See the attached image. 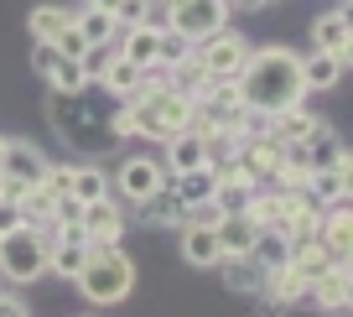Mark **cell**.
<instances>
[{
  "label": "cell",
  "mask_w": 353,
  "mask_h": 317,
  "mask_svg": "<svg viewBox=\"0 0 353 317\" xmlns=\"http://www.w3.org/2000/svg\"><path fill=\"white\" fill-rule=\"evenodd\" d=\"M286 265H291V271H296L301 276V281H317V276L322 271H327V265H338V260H332V255L327 250H322V244L317 240H312V244H291V255H286Z\"/></svg>",
  "instance_id": "cell-28"
},
{
  "label": "cell",
  "mask_w": 353,
  "mask_h": 317,
  "mask_svg": "<svg viewBox=\"0 0 353 317\" xmlns=\"http://www.w3.org/2000/svg\"><path fill=\"white\" fill-rule=\"evenodd\" d=\"M68 198H78V203H99V198H110V172L94 162H78L73 177H68Z\"/></svg>",
  "instance_id": "cell-25"
},
{
  "label": "cell",
  "mask_w": 353,
  "mask_h": 317,
  "mask_svg": "<svg viewBox=\"0 0 353 317\" xmlns=\"http://www.w3.org/2000/svg\"><path fill=\"white\" fill-rule=\"evenodd\" d=\"M161 166H166V177L208 166V141H203V131H182V135H172V141H166V151H161Z\"/></svg>",
  "instance_id": "cell-13"
},
{
  "label": "cell",
  "mask_w": 353,
  "mask_h": 317,
  "mask_svg": "<svg viewBox=\"0 0 353 317\" xmlns=\"http://www.w3.org/2000/svg\"><path fill=\"white\" fill-rule=\"evenodd\" d=\"M348 6L343 11H327V16H317V26H312V37H317V52H332L338 63H348L353 57V42H348Z\"/></svg>",
  "instance_id": "cell-16"
},
{
  "label": "cell",
  "mask_w": 353,
  "mask_h": 317,
  "mask_svg": "<svg viewBox=\"0 0 353 317\" xmlns=\"http://www.w3.org/2000/svg\"><path fill=\"white\" fill-rule=\"evenodd\" d=\"M244 57H250V42H244V32H234V26L192 42V63H198L208 78H239Z\"/></svg>",
  "instance_id": "cell-7"
},
{
  "label": "cell",
  "mask_w": 353,
  "mask_h": 317,
  "mask_svg": "<svg viewBox=\"0 0 353 317\" xmlns=\"http://www.w3.org/2000/svg\"><path fill=\"white\" fill-rule=\"evenodd\" d=\"M156 187H166L161 156H145V151L120 156V166H114V177H110V193L120 198V203H145Z\"/></svg>",
  "instance_id": "cell-6"
},
{
  "label": "cell",
  "mask_w": 353,
  "mask_h": 317,
  "mask_svg": "<svg viewBox=\"0 0 353 317\" xmlns=\"http://www.w3.org/2000/svg\"><path fill=\"white\" fill-rule=\"evenodd\" d=\"M73 286H78L94 307H120L125 296L135 291V260L120 250V244H99V250L88 255L83 276H78Z\"/></svg>",
  "instance_id": "cell-3"
},
{
  "label": "cell",
  "mask_w": 353,
  "mask_h": 317,
  "mask_svg": "<svg viewBox=\"0 0 353 317\" xmlns=\"http://www.w3.org/2000/svg\"><path fill=\"white\" fill-rule=\"evenodd\" d=\"M250 198H254V182H219L213 203H219V213H244Z\"/></svg>",
  "instance_id": "cell-31"
},
{
  "label": "cell",
  "mask_w": 353,
  "mask_h": 317,
  "mask_svg": "<svg viewBox=\"0 0 353 317\" xmlns=\"http://www.w3.org/2000/svg\"><path fill=\"white\" fill-rule=\"evenodd\" d=\"M99 88H104L110 99H120V104H130V99L141 94V68H135V63H125V57L114 52V63L99 73Z\"/></svg>",
  "instance_id": "cell-24"
},
{
  "label": "cell",
  "mask_w": 353,
  "mask_h": 317,
  "mask_svg": "<svg viewBox=\"0 0 353 317\" xmlns=\"http://www.w3.org/2000/svg\"><path fill=\"white\" fill-rule=\"evenodd\" d=\"M88 6H99V11H110V16L120 11V0H88Z\"/></svg>",
  "instance_id": "cell-37"
},
{
  "label": "cell",
  "mask_w": 353,
  "mask_h": 317,
  "mask_svg": "<svg viewBox=\"0 0 353 317\" xmlns=\"http://www.w3.org/2000/svg\"><path fill=\"white\" fill-rule=\"evenodd\" d=\"M47 115H52L57 135L83 156H99V151H114V146H120L114 110H94V84L78 88V94H52L47 99Z\"/></svg>",
  "instance_id": "cell-2"
},
{
  "label": "cell",
  "mask_w": 353,
  "mask_h": 317,
  "mask_svg": "<svg viewBox=\"0 0 353 317\" xmlns=\"http://www.w3.org/2000/svg\"><path fill=\"white\" fill-rule=\"evenodd\" d=\"M348 73V63H338L332 52H312L301 57V84H307V94H322V88H338V78Z\"/></svg>",
  "instance_id": "cell-23"
},
{
  "label": "cell",
  "mask_w": 353,
  "mask_h": 317,
  "mask_svg": "<svg viewBox=\"0 0 353 317\" xmlns=\"http://www.w3.org/2000/svg\"><path fill=\"white\" fill-rule=\"evenodd\" d=\"M161 37H166V26L161 21H141V26H120V57L125 63H135L145 73V68H156V57H161Z\"/></svg>",
  "instance_id": "cell-9"
},
{
  "label": "cell",
  "mask_w": 353,
  "mask_h": 317,
  "mask_svg": "<svg viewBox=\"0 0 353 317\" xmlns=\"http://www.w3.org/2000/svg\"><path fill=\"white\" fill-rule=\"evenodd\" d=\"M78 224H83V240L99 250V244H120L125 234V208L114 203V198H99V203H83V213H78Z\"/></svg>",
  "instance_id": "cell-8"
},
{
  "label": "cell",
  "mask_w": 353,
  "mask_h": 317,
  "mask_svg": "<svg viewBox=\"0 0 353 317\" xmlns=\"http://www.w3.org/2000/svg\"><path fill=\"white\" fill-rule=\"evenodd\" d=\"M135 213H141V224H151V229H182V219H188V208L172 193V182L156 187L145 203H135Z\"/></svg>",
  "instance_id": "cell-15"
},
{
  "label": "cell",
  "mask_w": 353,
  "mask_h": 317,
  "mask_svg": "<svg viewBox=\"0 0 353 317\" xmlns=\"http://www.w3.org/2000/svg\"><path fill=\"white\" fill-rule=\"evenodd\" d=\"M26 26H32V37L37 42H52L57 32H63V26H73V6H37L32 16H26Z\"/></svg>",
  "instance_id": "cell-29"
},
{
  "label": "cell",
  "mask_w": 353,
  "mask_h": 317,
  "mask_svg": "<svg viewBox=\"0 0 353 317\" xmlns=\"http://www.w3.org/2000/svg\"><path fill=\"white\" fill-rule=\"evenodd\" d=\"M307 296L322 307V312H348V302H353V276H348V260L327 265V271H322L317 281L307 286Z\"/></svg>",
  "instance_id": "cell-11"
},
{
  "label": "cell",
  "mask_w": 353,
  "mask_h": 317,
  "mask_svg": "<svg viewBox=\"0 0 353 317\" xmlns=\"http://www.w3.org/2000/svg\"><path fill=\"white\" fill-rule=\"evenodd\" d=\"M0 276L11 286H26V281H37V276H47V240L32 224L0 240Z\"/></svg>",
  "instance_id": "cell-5"
},
{
  "label": "cell",
  "mask_w": 353,
  "mask_h": 317,
  "mask_svg": "<svg viewBox=\"0 0 353 317\" xmlns=\"http://www.w3.org/2000/svg\"><path fill=\"white\" fill-rule=\"evenodd\" d=\"M0 317H32L26 296H16V291H0Z\"/></svg>",
  "instance_id": "cell-36"
},
{
  "label": "cell",
  "mask_w": 353,
  "mask_h": 317,
  "mask_svg": "<svg viewBox=\"0 0 353 317\" xmlns=\"http://www.w3.org/2000/svg\"><path fill=\"white\" fill-rule=\"evenodd\" d=\"M176 240H182V244H176V250H182V260L198 265V271H213V265L223 260L213 224H182V229H176Z\"/></svg>",
  "instance_id": "cell-12"
},
{
  "label": "cell",
  "mask_w": 353,
  "mask_h": 317,
  "mask_svg": "<svg viewBox=\"0 0 353 317\" xmlns=\"http://www.w3.org/2000/svg\"><path fill=\"white\" fill-rule=\"evenodd\" d=\"M296 151H301V162H307L312 172H317V166H338V162H343V141L327 131V125H322L317 135H307V141H301Z\"/></svg>",
  "instance_id": "cell-27"
},
{
  "label": "cell",
  "mask_w": 353,
  "mask_h": 317,
  "mask_svg": "<svg viewBox=\"0 0 353 317\" xmlns=\"http://www.w3.org/2000/svg\"><path fill=\"white\" fill-rule=\"evenodd\" d=\"M73 26L88 37V47L120 42V21H114L110 11H99V6H88V0H78V6H73Z\"/></svg>",
  "instance_id": "cell-21"
},
{
  "label": "cell",
  "mask_w": 353,
  "mask_h": 317,
  "mask_svg": "<svg viewBox=\"0 0 353 317\" xmlns=\"http://www.w3.org/2000/svg\"><path fill=\"white\" fill-rule=\"evenodd\" d=\"M47 84H52V94H78V88H88V73H83V63H73V57H57L52 73H47Z\"/></svg>",
  "instance_id": "cell-30"
},
{
  "label": "cell",
  "mask_w": 353,
  "mask_h": 317,
  "mask_svg": "<svg viewBox=\"0 0 353 317\" xmlns=\"http://www.w3.org/2000/svg\"><path fill=\"white\" fill-rule=\"evenodd\" d=\"M52 47H57V57H73V63H78V57L88 52V37L78 32V26H63V32L52 37Z\"/></svg>",
  "instance_id": "cell-32"
},
{
  "label": "cell",
  "mask_w": 353,
  "mask_h": 317,
  "mask_svg": "<svg viewBox=\"0 0 353 317\" xmlns=\"http://www.w3.org/2000/svg\"><path fill=\"white\" fill-rule=\"evenodd\" d=\"M88 255H94L88 240H57V244H47V271L63 276V281H78L83 265H88Z\"/></svg>",
  "instance_id": "cell-19"
},
{
  "label": "cell",
  "mask_w": 353,
  "mask_h": 317,
  "mask_svg": "<svg viewBox=\"0 0 353 317\" xmlns=\"http://www.w3.org/2000/svg\"><path fill=\"white\" fill-rule=\"evenodd\" d=\"M0 156H6V135H0Z\"/></svg>",
  "instance_id": "cell-39"
},
{
  "label": "cell",
  "mask_w": 353,
  "mask_h": 317,
  "mask_svg": "<svg viewBox=\"0 0 353 317\" xmlns=\"http://www.w3.org/2000/svg\"><path fill=\"white\" fill-rule=\"evenodd\" d=\"M244 6H250V11H260V6H276V0H244Z\"/></svg>",
  "instance_id": "cell-38"
},
{
  "label": "cell",
  "mask_w": 353,
  "mask_h": 317,
  "mask_svg": "<svg viewBox=\"0 0 353 317\" xmlns=\"http://www.w3.org/2000/svg\"><path fill=\"white\" fill-rule=\"evenodd\" d=\"M0 240H6V234H0Z\"/></svg>",
  "instance_id": "cell-40"
},
{
  "label": "cell",
  "mask_w": 353,
  "mask_h": 317,
  "mask_svg": "<svg viewBox=\"0 0 353 317\" xmlns=\"http://www.w3.org/2000/svg\"><path fill=\"white\" fill-rule=\"evenodd\" d=\"M234 84H239L244 110H254V115H281V110H296L307 99L301 57L291 47H250V57H244Z\"/></svg>",
  "instance_id": "cell-1"
},
{
  "label": "cell",
  "mask_w": 353,
  "mask_h": 317,
  "mask_svg": "<svg viewBox=\"0 0 353 317\" xmlns=\"http://www.w3.org/2000/svg\"><path fill=\"white\" fill-rule=\"evenodd\" d=\"M166 182H172V193L182 198V208H203V203H213V193H219V182H213L208 166H198V172H176V177H166Z\"/></svg>",
  "instance_id": "cell-22"
},
{
  "label": "cell",
  "mask_w": 353,
  "mask_h": 317,
  "mask_svg": "<svg viewBox=\"0 0 353 317\" xmlns=\"http://www.w3.org/2000/svg\"><path fill=\"white\" fill-rule=\"evenodd\" d=\"M16 229H26L21 203H16V198H0V234H16Z\"/></svg>",
  "instance_id": "cell-34"
},
{
  "label": "cell",
  "mask_w": 353,
  "mask_h": 317,
  "mask_svg": "<svg viewBox=\"0 0 353 317\" xmlns=\"http://www.w3.org/2000/svg\"><path fill=\"white\" fill-rule=\"evenodd\" d=\"M213 234H219V250L223 255H250L254 240H260V224H254L250 213H219Z\"/></svg>",
  "instance_id": "cell-17"
},
{
  "label": "cell",
  "mask_w": 353,
  "mask_h": 317,
  "mask_svg": "<svg viewBox=\"0 0 353 317\" xmlns=\"http://www.w3.org/2000/svg\"><path fill=\"white\" fill-rule=\"evenodd\" d=\"M322 115H312L307 104H296V110H281V115H270V135H276L281 146H301L307 135H317L322 131Z\"/></svg>",
  "instance_id": "cell-18"
},
{
  "label": "cell",
  "mask_w": 353,
  "mask_h": 317,
  "mask_svg": "<svg viewBox=\"0 0 353 317\" xmlns=\"http://www.w3.org/2000/svg\"><path fill=\"white\" fill-rule=\"evenodd\" d=\"M348 172H353V162H348V151H343V162H338V166H317V172L307 177L301 198H307V203H317V208L348 203Z\"/></svg>",
  "instance_id": "cell-10"
},
{
  "label": "cell",
  "mask_w": 353,
  "mask_h": 317,
  "mask_svg": "<svg viewBox=\"0 0 353 317\" xmlns=\"http://www.w3.org/2000/svg\"><path fill=\"white\" fill-rule=\"evenodd\" d=\"M52 63H57V47H52V42H37V47H32V73L47 78V73H52Z\"/></svg>",
  "instance_id": "cell-35"
},
{
  "label": "cell",
  "mask_w": 353,
  "mask_h": 317,
  "mask_svg": "<svg viewBox=\"0 0 353 317\" xmlns=\"http://www.w3.org/2000/svg\"><path fill=\"white\" fill-rule=\"evenodd\" d=\"M260 296H265V302H276V307H291V302H301V296H307V281H301L291 265H276V271H265Z\"/></svg>",
  "instance_id": "cell-26"
},
{
  "label": "cell",
  "mask_w": 353,
  "mask_h": 317,
  "mask_svg": "<svg viewBox=\"0 0 353 317\" xmlns=\"http://www.w3.org/2000/svg\"><path fill=\"white\" fill-rule=\"evenodd\" d=\"M317 244L332 255V260H348V244H353V213H348V203H332V208H322Z\"/></svg>",
  "instance_id": "cell-14"
},
{
  "label": "cell",
  "mask_w": 353,
  "mask_h": 317,
  "mask_svg": "<svg viewBox=\"0 0 353 317\" xmlns=\"http://www.w3.org/2000/svg\"><path fill=\"white\" fill-rule=\"evenodd\" d=\"M166 32L182 37V42H203V37L223 32L229 26V0H161Z\"/></svg>",
  "instance_id": "cell-4"
},
{
  "label": "cell",
  "mask_w": 353,
  "mask_h": 317,
  "mask_svg": "<svg viewBox=\"0 0 353 317\" xmlns=\"http://www.w3.org/2000/svg\"><path fill=\"white\" fill-rule=\"evenodd\" d=\"M114 21H120V26H141V21H151V0H120Z\"/></svg>",
  "instance_id": "cell-33"
},
{
  "label": "cell",
  "mask_w": 353,
  "mask_h": 317,
  "mask_svg": "<svg viewBox=\"0 0 353 317\" xmlns=\"http://www.w3.org/2000/svg\"><path fill=\"white\" fill-rule=\"evenodd\" d=\"M213 271L223 276L229 291H260V286H265V265L254 260V255H223Z\"/></svg>",
  "instance_id": "cell-20"
}]
</instances>
